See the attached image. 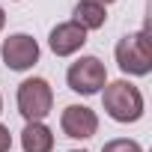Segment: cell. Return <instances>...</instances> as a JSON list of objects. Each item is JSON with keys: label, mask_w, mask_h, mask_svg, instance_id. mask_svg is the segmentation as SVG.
<instances>
[{"label": "cell", "mask_w": 152, "mask_h": 152, "mask_svg": "<svg viewBox=\"0 0 152 152\" xmlns=\"http://www.w3.org/2000/svg\"><path fill=\"white\" fill-rule=\"evenodd\" d=\"M72 152H87V149H72Z\"/></svg>", "instance_id": "9a60e30c"}, {"label": "cell", "mask_w": 152, "mask_h": 152, "mask_svg": "<svg viewBox=\"0 0 152 152\" xmlns=\"http://www.w3.org/2000/svg\"><path fill=\"white\" fill-rule=\"evenodd\" d=\"M3 24H6V12H3V6H0V30H3Z\"/></svg>", "instance_id": "7c38bea8"}, {"label": "cell", "mask_w": 152, "mask_h": 152, "mask_svg": "<svg viewBox=\"0 0 152 152\" xmlns=\"http://www.w3.org/2000/svg\"><path fill=\"white\" fill-rule=\"evenodd\" d=\"M72 21L78 27H84L87 33L90 30H102L107 24V6L96 3V0H78V6L72 12Z\"/></svg>", "instance_id": "ba28073f"}, {"label": "cell", "mask_w": 152, "mask_h": 152, "mask_svg": "<svg viewBox=\"0 0 152 152\" xmlns=\"http://www.w3.org/2000/svg\"><path fill=\"white\" fill-rule=\"evenodd\" d=\"M0 113H3V96H0Z\"/></svg>", "instance_id": "5bb4252c"}, {"label": "cell", "mask_w": 152, "mask_h": 152, "mask_svg": "<svg viewBox=\"0 0 152 152\" xmlns=\"http://www.w3.org/2000/svg\"><path fill=\"white\" fill-rule=\"evenodd\" d=\"M96 3H102V6H107V3H113V0H96Z\"/></svg>", "instance_id": "4fadbf2b"}, {"label": "cell", "mask_w": 152, "mask_h": 152, "mask_svg": "<svg viewBox=\"0 0 152 152\" xmlns=\"http://www.w3.org/2000/svg\"><path fill=\"white\" fill-rule=\"evenodd\" d=\"M60 128L72 140H90L99 131V116L87 104H69L63 110V116H60Z\"/></svg>", "instance_id": "8992f818"}, {"label": "cell", "mask_w": 152, "mask_h": 152, "mask_svg": "<svg viewBox=\"0 0 152 152\" xmlns=\"http://www.w3.org/2000/svg\"><path fill=\"white\" fill-rule=\"evenodd\" d=\"M102 102H104V113L113 119V122H137L146 110L143 104V93L131 84V81H113V84H104V93H102Z\"/></svg>", "instance_id": "6da1fadb"}, {"label": "cell", "mask_w": 152, "mask_h": 152, "mask_svg": "<svg viewBox=\"0 0 152 152\" xmlns=\"http://www.w3.org/2000/svg\"><path fill=\"white\" fill-rule=\"evenodd\" d=\"M66 84L72 93H78V96H96L104 90L107 84V69L99 57H81V60H75L66 72Z\"/></svg>", "instance_id": "277c9868"}, {"label": "cell", "mask_w": 152, "mask_h": 152, "mask_svg": "<svg viewBox=\"0 0 152 152\" xmlns=\"http://www.w3.org/2000/svg\"><path fill=\"white\" fill-rule=\"evenodd\" d=\"M102 152H143V146L137 140H128V137H116V140H107L102 146Z\"/></svg>", "instance_id": "30bf717a"}, {"label": "cell", "mask_w": 152, "mask_h": 152, "mask_svg": "<svg viewBox=\"0 0 152 152\" xmlns=\"http://www.w3.org/2000/svg\"><path fill=\"white\" fill-rule=\"evenodd\" d=\"M0 57H3L6 69L12 72H27L39 63V42L27 33H12L0 45Z\"/></svg>", "instance_id": "5b68a950"}, {"label": "cell", "mask_w": 152, "mask_h": 152, "mask_svg": "<svg viewBox=\"0 0 152 152\" xmlns=\"http://www.w3.org/2000/svg\"><path fill=\"white\" fill-rule=\"evenodd\" d=\"M18 113L27 122H42L54 107V90L45 78H27L18 84Z\"/></svg>", "instance_id": "3957f363"}, {"label": "cell", "mask_w": 152, "mask_h": 152, "mask_svg": "<svg viewBox=\"0 0 152 152\" xmlns=\"http://www.w3.org/2000/svg\"><path fill=\"white\" fill-rule=\"evenodd\" d=\"M21 149L24 152H51L54 149V131L45 122H27L21 131Z\"/></svg>", "instance_id": "9c48e42d"}, {"label": "cell", "mask_w": 152, "mask_h": 152, "mask_svg": "<svg viewBox=\"0 0 152 152\" xmlns=\"http://www.w3.org/2000/svg\"><path fill=\"white\" fill-rule=\"evenodd\" d=\"M116 63L125 75H134V78H146L152 72V42H149V30H137V33H125L116 48Z\"/></svg>", "instance_id": "7a4b0ae2"}, {"label": "cell", "mask_w": 152, "mask_h": 152, "mask_svg": "<svg viewBox=\"0 0 152 152\" xmlns=\"http://www.w3.org/2000/svg\"><path fill=\"white\" fill-rule=\"evenodd\" d=\"M12 149V134H9V128L0 122V152H9Z\"/></svg>", "instance_id": "8fae6325"}, {"label": "cell", "mask_w": 152, "mask_h": 152, "mask_svg": "<svg viewBox=\"0 0 152 152\" xmlns=\"http://www.w3.org/2000/svg\"><path fill=\"white\" fill-rule=\"evenodd\" d=\"M87 45V30L78 27L75 21H63L48 33V48L54 51V57H72Z\"/></svg>", "instance_id": "52a82bcc"}]
</instances>
